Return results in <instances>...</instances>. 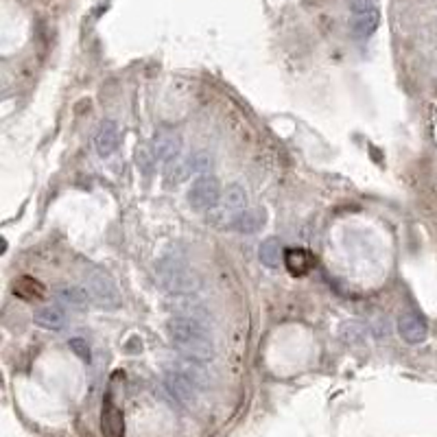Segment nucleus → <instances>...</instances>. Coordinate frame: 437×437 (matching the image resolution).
Instances as JSON below:
<instances>
[{
    "label": "nucleus",
    "mask_w": 437,
    "mask_h": 437,
    "mask_svg": "<svg viewBox=\"0 0 437 437\" xmlns=\"http://www.w3.org/2000/svg\"><path fill=\"white\" fill-rule=\"evenodd\" d=\"M173 346L180 350L182 357L193 361H210L215 357V339H212L206 324L197 317H173L167 326Z\"/></svg>",
    "instance_id": "f257e3e1"
},
{
    "label": "nucleus",
    "mask_w": 437,
    "mask_h": 437,
    "mask_svg": "<svg viewBox=\"0 0 437 437\" xmlns=\"http://www.w3.org/2000/svg\"><path fill=\"white\" fill-rule=\"evenodd\" d=\"M158 282L169 293H193L199 287V278L182 256H164L156 265Z\"/></svg>",
    "instance_id": "f03ea898"
},
{
    "label": "nucleus",
    "mask_w": 437,
    "mask_h": 437,
    "mask_svg": "<svg viewBox=\"0 0 437 437\" xmlns=\"http://www.w3.org/2000/svg\"><path fill=\"white\" fill-rule=\"evenodd\" d=\"M84 287L90 293V298L94 304L103 306V309H116L121 304V298H118V291L114 280L108 276V271H103L99 267H90L84 274Z\"/></svg>",
    "instance_id": "7ed1b4c3"
},
{
    "label": "nucleus",
    "mask_w": 437,
    "mask_h": 437,
    "mask_svg": "<svg viewBox=\"0 0 437 437\" xmlns=\"http://www.w3.org/2000/svg\"><path fill=\"white\" fill-rule=\"evenodd\" d=\"M221 184L215 175H202L193 182L188 191V204L195 210H210L221 202Z\"/></svg>",
    "instance_id": "20e7f679"
},
{
    "label": "nucleus",
    "mask_w": 437,
    "mask_h": 437,
    "mask_svg": "<svg viewBox=\"0 0 437 437\" xmlns=\"http://www.w3.org/2000/svg\"><path fill=\"white\" fill-rule=\"evenodd\" d=\"M164 389H167L173 400H177V403L184 405V407L195 405L199 392H202V389H199L184 372H180L177 368H171V370L164 372Z\"/></svg>",
    "instance_id": "39448f33"
},
{
    "label": "nucleus",
    "mask_w": 437,
    "mask_h": 437,
    "mask_svg": "<svg viewBox=\"0 0 437 437\" xmlns=\"http://www.w3.org/2000/svg\"><path fill=\"white\" fill-rule=\"evenodd\" d=\"M184 140L182 136L175 132V129L169 127H160L156 134H153L151 140V151L156 153V158L162 162H173L177 156L182 153Z\"/></svg>",
    "instance_id": "423d86ee"
},
{
    "label": "nucleus",
    "mask_w": 437,
    "mask_h": 437,
    "mask_svg": "<svg viewBox=\"0 0 437 437\" xmlns=\"http://www.w3.org/2000/svg\"><path fill=\"white\" fill-rule=\"evenodd\" d=\"M398 335L403 337L407 344L418 346L427 341L429 326L424 322V317H420L418 313H405L398 317Z\"/></svg>",
    "instance_id": "0eeeda50"
},
{
    "label": "nucleus",
    "mask_w": 437,
    "mask_h": 437,
    "mask_svg": "<svg viewBox=\"0 0 437 437\" xmlns=\"http://www.w3.org/2000/svg\"><path fill=\"white\" fill-rule=\"evenodd\" d=\"M121 140H123L121 127L114 121H103L97 129V136H94V147H97L101 158H110L121 147Z\"/></svg>",
    "instance_id": "6e6552de"
},
{
    "label": "nucleus",
    "mask_w": 437,
    "mask_h": 437,
    "mask_svg": "<svg viewBox=\"0 0 437 437\" xmlns=\"http://www.w3.org/2000/svg\"><path fill=\"white\" fill-rule=\"evenodd\" d=\"M317 265V258L309 252V250H302V247H298V250H287L285 252V267L291 276H306L311 274V271L315 269Z\"/></svg>",
    "instance_id": "1a4fd4ad"
},
{
    "label": "nucleus",
    "mask_w": 437,
    "mask_h": 437,
    "mask_svg": "<svg viewBox=\"0 0 437 437\" xmlns=\"http://www.w3.org/2000/svg\"><path fill=\"white\" fill-rule=\"evenodd\" d=\"M265 210L261 208H252V210H243V212H236L234 219H232V230L241 232V234H256L265 228Z\"/></svg>",
    "instance_id": "9d476101"
},
{
    "label": "nucleus",
    "mask_w": 437,
    "mask_h": 437,
    "mask_svg": "<svg viewBox=\"0 0 437 437\" xmlns=\"http://www.w3.org/2000/svg\"><path fill=\"white\" fill-rule=\"evenodd\" d=\"M57 300L62 306L73 309V311H88V306L92 302L86 287H59Z\"/></svg>",
    "instance_id": "9b49d317"
},
{
    "label": "nucleus",
    "mask_w": 437,
    "mask_h": 437,
    "mask_svg": "<svg viewBox=\"0 0 437 437\" xmlns=\"http://www.w3.org/2000/svg\"><path fill=\"white\" fill-rule=\"evenodd\" d=\"M379 22H381V14H379V9H374V11H368V14H357V16H352V35L357 40H368L374 35V31L379 29Z\"/></svg>",
    "instance_id": "f8f14e48"
},
{
    "label": "nucleus",
    "mask_w": 437,
    "mask_h": 437,
    "mask_svg": "<svg viewBox=\"0 0 437 437\" xmlns=\"http://www.w3.org/2000/svg\"><path fill=\"white\" fill-rule=\"evenodd\" d=\"M33 322L35 326H40L44 330H62L66 324V315L62 309H57V306H42V309L35 311Z\"/></svg>",
    "instance_id": "ddd939ff"
},
{
    "label": "nucleus",
    "mask_w": 437,
    "mask_h": 437,
    "mask_svg": "<svg viewBox=\"0 0 437 437\" xmlns=\"http://www.w3.org/2000/svg\"><path fill=\"white\" fill-rule=\"evenodd\" d=\"M261 263L267 265L269 269H276L280 267V263L285 261V252H282V245L280 241L276 239V236H269L267 241H263L261 245Z\"/></svg>",
    "instance_id": "4468645a"
},
{
    "label": "nucleus",
    "mask_w": 437,
    "mask_h": 437,
    "mask_svg": "<svg viewBox=\"0 0 437 437\" xmlns=\"http://www.w3.org/2000/svg\"><path fill=\"white\" fill-rule=\"evenodd\" d=\"M221 204L230 212H243L247 206V193L241 184H230L221 195Z\"/></svg>",
    "instance_id": "2eb2a0df"
},
{
    "label": "nucleus",
    "mask_w": 437,
    "mask_h": 437,
    "mask_svg": "<svg viewBox=\"0 0 437 437\" xmlns=\"http://www.w3.org/2000/svg\"><path fill=\"white\" fill-rule=\"evenodd\" d=\"M103 431L108 437H121L123 435V418L121 411L116 407L108 405L103 411Z\"/></svg>",
    "instance_id": "dca6fc26"
},
{
    "label": "nucleus",
    "mask_w": 437,
    "mask_h": 437,
    "mask_svg": "<svg viewBox=\"0 0 437 437\" xmlns=\"http://www.w3.org/2000/svg\"><path fill=\"white\" fill-rule=\"evenodd\" d=\"M339 335L346 344H363L365 337H368V326L361 322H346L341 326Z\"/></svg>",
    "instance_id": "f3484780"
},
{
    "label": "nucleus",
    "mask_w": 437,
    "mask_h": 437,
    "mask_svg": "<svg viewBox=\"0 0 437 437\" xmlns=\"http://www.w3.org/2000/svg\"><path fill=\"white\" fill-rule=\"evenodd\" d=\"M16 295H20V298H25V300H40L44 295V287L35 278L27 276L16 282Z\"/></svg>",
    "instance_id": "a211bd4d"
},
{
    "label": "nucleus",
    "mask_w": 437,
    "mask_h": 437,
    "mask_svg": "<svg viewBox=\"0 0 437 437\" xmlns=\"http://www.w3.org/2000/svg\"><path fill=\"white\" fill-rule=\"evenodd\" d=\"M186 167H188V171H199V173H202V171H208L210 167H212V156H210V153L208 151H195L193 153V156L191 158H188V164H186Z\"/></svg>",
    "instance_id": "6ab92c4d"
},
{
    "label": "nucleus",
    "mask_w": 437,
    "mask_h": 437,
    "mask_svg": "<svg viewBox=\"0 0 437 437\" xmlns=\"http://www.w3.org/2000/svg\"><path fill=\"white\" fill-rule=\"evenodd\" d=\"M374 9H379V0H350L352 16L368 14V11H374Z\"/></svg>",
    "instance_id": "aec40b11"
},
{
    "label": "nucleus",
    "mask_w": 437,
    "mask_h": 437,
    "mask_svg": "<svg viewBox=\"0 0 437 437\" xmlns=\"http://www.w3.org/2000/svg\"><path fill=\"white\" fill-rule=\"evenodd\" d=\"M153 160H158V158H156V153L149 151L147 147H138V151H136V162H138V167H140V169L149 171V169L153 167Z\"/></svg>",
    "instance_id": "412c9836"
},
{
    "label": "nucleus",
    "mask_w": 437,
    "mask_h": 437,
    "mask_svg": "<svg viewBox=\"0 0 437 437\" xmlns=\"http://www.w3.org/2000/svg\"><path fill=\"white\" fill-rule=\"evenodd\" d=\"M68 346H70V350H73L79 359H84L86 363L90 361V346H88V341H84V339H70Z\"/></svg>",
    "instance_id": "4be33fe9"
}]
</instances>
